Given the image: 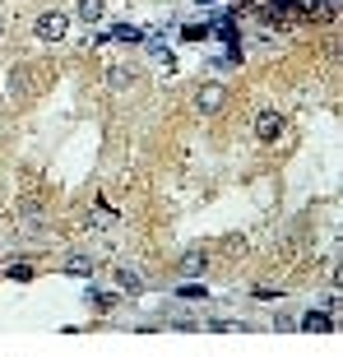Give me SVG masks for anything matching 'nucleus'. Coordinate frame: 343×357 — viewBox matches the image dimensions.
<instances>
[{
    "label": "nucleus",
    "instance_id": "nucleus-1",
    "mask_svg": "<svg viewBox=\"0 0 343 357\" xmlns=\"http://www.w3.org/2000/svg\"><path fill=\"white\" fill-rule=\"evenodd\" d=\"M47 84H52V66H42V61H24L14 70V93L19 98H38Z\"/></svg>",
    "mask_w": 343,
    "mask_h": 357
},
{
    "label": "nucleus",
    "instance_id": "nucleus-2",
    "mask_svg": "<svg viewBox=\"0 0 343 357\" xmlns=\"http://www.w3.org/2000/svg\"><path fill=\"white\" fill-rule=\"evenodd\" d=\"M33 33H38L42 42H61V38L70 33V14H66V10H47L38 24H33Z\"/></svg>",
    "mask_w": 343,
    "mask_h": 357
},
{
    "label": "nucleus",
    "instance_id": "nucleus-3",
    "mask_svg": "<svg viewBox=\"0 0 343 357\" xmlns=\"http://www.w3.org/2000/svg\"><path fill=\"white\" fill-rule=\"evenodd\" d=\"M278 135H283V112L278 107H264L260 116H255V139L260 144H274Z\"/></svg>",
    "mask_w": 343,
    "mask_h": 357
},
{
    "label": "nucleus",
    "instance_id": "nucleus-4",
    "mask_svg": "<svg viewBox=\"0 0 343 357\" xmlns=\"http://www.w3.org/2000/svg\"><path fill=\"white\" fill-rule=\"evenodd\" d=\"M223 102H227V89L218 79H213V84H199V89H195V112H204V116H209V112H218Z\"/></svg>",
    "mask_w": 343,
    "mask_h": 357
},
{
    "label": "nucleus",
    "instance_id": "nucleus-5",
    "mask_svg": "<svg viewBox=\"0 0 343 357\" xmlns=\"http://www.w3.org/2000/svg\"><path fill=\"white\" fill-rule=\"evenodd\" d=\"M302 330L306 334H334V320L320 316V311H306V316H302Z\"/></svg>",
    "mask_w": 343,
    "mask_h": 357
},
{
    "label": "nucleus",
    "instance_id": "nucleus-6",
    "mask_svg": "<svg viewBox=\"0 0 343 357\" xmlns=\"http://www.w3.org/2000/svg\"><path fill=\"white\" fill-rule=\"evenodd\" d=\"M84 19V24H98V19H102L107 14V0H79V10H75Z\"/></svg>",
    "mask_w": 343,
    "mask_h": 357
},
{
    "label": "nucleus",
    "instance_id": "nucleus-7",
    "mask_svg": "<svg viewBox=\"0 0 343 357\" xmlns=\"http://www.w3.org/2000/svg\"><path fill=\"white\" fill-rule=\"evenodd\" d=\"M116 302H121V292H102V288L89 292V306H93V311H112Z\"/></svg>",
    "mask_w": 343,
    "mask_h": 357
},
{
    "label": "nucleus",
    "instance_id": "nucleus-8",
    "mask_svg": "<svg viewBox=\"0 0 343 357\" xmlns=\"http://www.w3.org/2000/svg\"><path fill=\"white\" fill-rule=\"evenodd\" d=\"M130 79H135V70H130V66H112V70H107V84H112V89H125Z\"/></svg>",
    "mask_w": 343,
    "mask_h": 357
},
{
    "label": "nucleus",
    "instance_id": "nucleus-9",
    "mask_svg": "<svg viewBox=\"0 0 343 357\" xmlns=\"http://www.w3.org/2000/svg\"><path fill=\"white\" fill-rule=\"evenodd\" d=\"M204 265H209V260H204V251H190V255L181 260V274H185V278H195Z\"/></svg>",
    "mask_w": 343,
    "mask_h": 357
},
{
    "label": "nucleus",
    "instance_id": "nucleus-10",
    "mask_svg": "<svg viewBox=\"0 0 343 357\" xmlns=\"http://www.w3.org/2000/svg\"><path fill=\"white\" fill-rule=\"evenodd\" d=\"M116 283H121L125 292H144V278H139V274H130V269H116Z\"/></svg>",
    "mask_w": 343,
    "mask_h": 357
},
{
    "label": "nucleus",
    "instance_id": "nucleus-11",
    "mask_svg": "<svg viewBox=\"0 0 343 357\" xmlns=\"http://www.w3.org/2000/svg\"><path fill=\"white\" fill-rule=\"evenodd\" d=\"M66 269H70V274H93V260H89V255H70Z\"/></svg>",
    "mask_w": 343,
    "mask_h": 357
},
{
    "label": "nucleus",
    "instance_id": "nucleus-12",
    "mask_svg": "<svg viewBox=\"0 0 343 357\" xmlns=\"http://www.w3.org/2000/svg\"><path fill=\"white\" fill-rule=\"evenodd\" d=\"M112 38H116V42H139V28H116Z\"/></svg>",
    "mask_w": 343,
    "mask_h": 357
},
{
    "label": "nucleus",
    "instance_id": "nucleus-13",
    "mask_svg": "<svg viewBox=\"0 0 343 357\" xmlns=\"http://www.w3.org/2000/svg\"><path fill=\"white\" fill-rule=\"evenodd\" d=\"M181 297H185V302H199V297H204V288H195V283H185V288H181Z\"/></svg>",
    "mask_w": 343,
    "mask_h": 357
},
{
    "label": "nucleus",
    "instance_id": "nucleus-14",
    "mask_svg": "<svg viewBox=\"0 0 343 357\" xmlns=\"http://www.w3.org/2000/svg\"><path fill=\"white\" fill-rule=\"evenodd\" d=\"M334 5H339V0H325V10H334Z\"/></svg>",
    "mask_w": 343,
    "mask_h": 357
},
{
    "label": "nucleus",
    "instance_id": "nucleus-15",
    "mask_svg": "<svg viewBox=\"0 0 343 357\" xmlns=\"http://www.w3.org/2000/svg\"><path fill=\"white\" fill-rule=\"evenodd\" d=\"M199 5H209V0H199Z\"/></svg>",
    "mask_w": 343,
    "mask_h": 357
}]
</instances>
